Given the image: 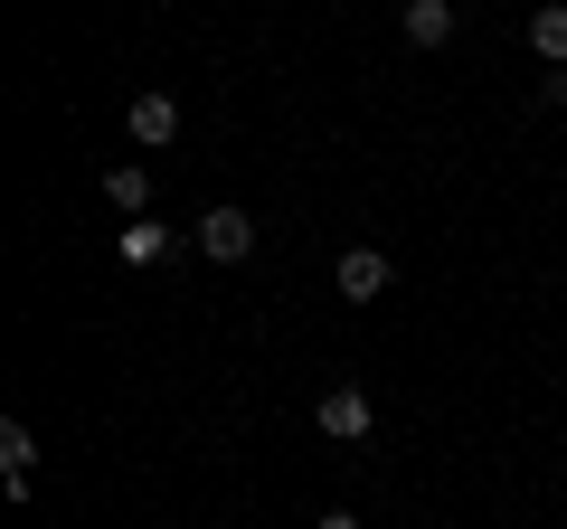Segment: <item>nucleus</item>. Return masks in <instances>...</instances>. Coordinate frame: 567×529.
<instances>
[{"label":"nucleus","instance_id":"nucleus-1","mask_svg":"<svg viewBox=\"0 0 567 529\" xmlns=\"http://www.w3.org/2000/svg\"><path fill=\"white\" fill-rule=\"evenodd\" d=\"M369 416H379V407H369V387H322L312 426H322L331 445H360V435H369Z\"/></svg>","mask_w":567,"mask_h":529},{"label":"nucleus","instance_id":"nucleus-2","mask_svg":"<svg viewBox=\"0 0 567 529\" xmlns=\"http://www.w3.org/2000/svg\"><path fill=\"white\" fill-rule=\"evenodd\" d=\"M199 246H208L218 264H246V256H256V218H246V208H208V218H199Z\"/></svg>","mask_w":567,"mask_h":529},{"label":"nucleus","instance_id":"nucleus-3","mask_svg":"<svg viewBox=\"0 0 567 529\" xmlns=\"http://www.w3.org/2000/svg\"><path fill=\"white\" fill-rule=\"evenodd\" d=\"M331 284H341V303H379L388 293V256L379 246H350V256L331 264Z\"/></svg>","mask_w":567,"mask_h":529},{"label":"nucleus","instance_id":"nucleus-4","mask_svg":"<svg viewBox=\"0 0 567 529\" xmlns=\"http://www.w3.org/2000/svg\"><path fill=\"white\" fill-rule=\"evenodd\" d=\"M123 123H133V143L162 152L171 133H181V104H171V95H133V114H123Z\"/></svg>","mask_w":567,"mask_h":529},{"label":"nucleus","instance_id":"nucleus-5","mask_svg":"<svg viewBox=\"0 0 567 529\" xmlns=\"http://www.w3.org/2000/svg\"><path fill=\"white\" fill-rule=\"evenodd\" d=\"M529 48H539L548 66L567 76V0H548V10H529Z\"/></svg>","mask_w":567,"mask_h":529},{"label":"nucleus","instance_id":"nucleus-6","mask_svg":"<svg viewBox=\"0 0 567 529\" xmlns=\"http://www.w3.org/2000/svg\"><path fill=\"white\" fill-rule=\"evenodd\" d=\"M406 39H416V48H445L454 39V0H406Z\"/></svg>","mask_w":567,"mask_h":529},{"label":"nucleus","instance_id":"nucleus-7","mask_svg":"<svg viewBox=\"0 0 567 529\" xmlns=\"http://www.w3.org/2000/svg\"><path fill=\"white\" fill-rule=\"evenodd\" d=\"M104 199H114L123 218H142V208H152V170H142V162H123V170H104Z\"/></svg>","mask_w":567,"mask_h":529},{"label":"nucleus","instance_id":"nucleus-8","mask_svg":"<svg viewBox=\"0 0 567 529\" xmlns=\"http://www.w3.org/2000/svg\"><path fill=\"white\" fill-rule=\"evenodd\" d=\"M162 246H171V227L133 218V227H123V237H114V256H123V264H152V256H162Z\"/></svg>","mask_w":567,"mask_h":529},{"label":"nucleus","instance_id":"nucleus-9","mask_svg":"<svg viewBox=\"0 0 567 529\" xmlns=\"http://www.w3.org/2000/svg\"><path fill=\"white\" fill-rule=\"evenodd\" d=\"M0 464H10V473H39V435H29L20 416H10V426H0Z\"/></svg>","mask_w":567,"mask_h":529},{"label":"nucleus","instance_id":"nucleus-10","mask_svg":"<svg viewBox=\"0 0 567 529\" xmlns=\"http://www.w3.org/2000/svg\"><path fill=\"white\" fill-rule=\"evenodd\" d=\"M312 529H360V520H350V510H322V520H312Z\"/></svg>","mask_w":567,"mask_h":529}]
</instances>
